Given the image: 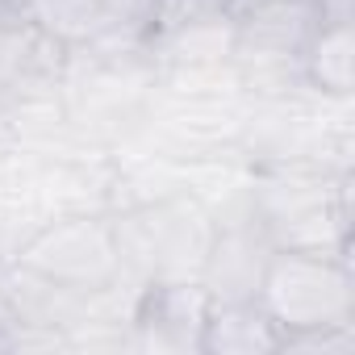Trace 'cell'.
<instances>
[{
	"label": "cell",
	"instance_id": "1",
	"mask_svg": "<svg viewBox=\"0 0 355 355\" xmlns=\"http://www.w3.org/2000/svg\"><path fill=\"white\" fill-rule=\"evenodd\" d=\"M255 301L280 334L351 322V268L338 251H272Z\"/></svg>",
	"mask_w": 355,
	"mask_h": 355
},
{
	"label": "cell",
	"instance_id": "2",
	"mask_svg": "<svg viewBox=\"0 0 355 355\" xmlns=\"http://www.w3.org/2000/svg\"><path fill=\"white\" fill-rule=\"evenodd\" d=\"M201 347L205 351H239V355L276 351L280 326L263 313L259 301H222V305H209Z\"/></svg>",
	"mask_w": 355,
	"mask_h": 355
},
{
	"label": "cell",
	"instance_id": "3",
	"mask_svg": "<svg viewBox=\"0 0 355 355\" xmlns=\"http://www.w3.org/2000/svg\"><path fill=\"white\" fill-rule=\"evenodd\" d=\"M301 80L322 96H351L355 84V34L351 26H318L301 51Z\"/></svg>",
	"mask_w": 355,
	"mask_h": 355
},
{
	"label": "cell",
	"instance_id": "4",
	"mask_svg": "<svg viewBox=\"0 0 355 355\" xmlns=\"http://www.w3.org/2000/svg\"><path fill=\"white\" fill-rule=\"evenodd\" d=\"M51 42H96L113 34L101 0H26L21 9Z\"/></svg>",
	"mask_w": 355,
	"mask_h": 355
},
{
	"label": "cell",
	"instance_id": "5",
	"mask_svg": "<svg viewBox=\"0 0 355 355\" xmlns=\"http://www.w3.org/2000/svg\"><path fill=\"white\" fill-rule=\"evenodd\" d=\"M209 17H226L222 0H150V38H167Z\"/></svg>",
	"mask_w": 355,
	"mask_h": 355
},
{
	"label": "cell",
	"instance_id": "6",
	"mask_svg": "<svg viewBox=\"0 0 355 355\" xmlns=\"http://www.w3.org/2000/svg\"><path fill=\"white\" fill-rule=\"evenodd\" d=\"M355 13V0H318V17L326 26H351Z\"/></svg>",
	"mask_w": 355,
	"mask_h": 355
},
{
	"label": "cell",
	"instance_id": "7",
	"mask_svg": "<svg viewBox=\"0 0 355 355\" xmlns=\"http://www.w3.org/2000/svg\"><path fill=\"white\" fill-rule=\"evenodd\" d=\"M263 0H222V13L230 17V21H239V17H247L251 9H259Z\"/></svg>",
	"mask_w": 355,
	"mask_h": 355
},
{
	"label": "cell",
	"instance_id": "8",
	"mask_svg": "<svg viewBox=\"0 0 355 355\" xmlns=\"http://www.w3.org/2000/svg\"><path fill=\"white\" fill-rule=\"evenodd\" d=\"M5 17H13V9H9V0H0V21Z\"/></svg>",
	"mask_w": 355,
	"mask_h": 355
}]
</instances>
